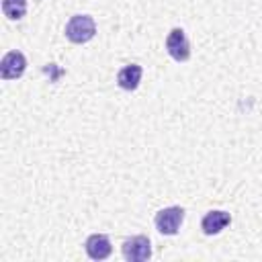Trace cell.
<instances>
[{"label":"cell","mask_w":262,"mask_h":262,"mask_svg":"<svg viewBox=\"0 0 262 262\" xmlns=\"http://www.w3.org/2000/svg\"><path fill=\"white\" fill-rule=\"evenodd\" d=\"M229 223H231V215H229L227 211L215 209V211L205 213V217H203V221H201V229H203L205 235H217V233L223 231Z\"/></svg>","instance_id":"obj_6"},{"label":"cell","mask_w":262,"mask_h":262,"mask_svg":"<svg viewBox=\"0 0 262 262\" xmlns=\"http://www.w3.org/2000/svg\"><path fill=\"white\" fill-rule=\"evenodd\" d=\"M182 221H184V209L178 207V205L160 209V211L156 213V217H154L156 229H158L162 235H174V233H178Z\"/></svg>","instance_id":"obj_2"},{"label":"cell","mask_w":262,"mask_h":262,"mask_svg":"<svg viewBox=\"0 0 262 262\" xmlns=\"http://www.w3.org/2000/svg\"><path fill=\"white\" fill-rule=\"evenodd\" d=\"M2 12L10 20H20L27 14V0H2Z\"/></svg>","instance_id":"obj_9"},{"label":"cell","mask_w":262,"mask_h":262,"mask_svg":"<svg viewBox=\"0 0 262 262\" xmlns=\"http://www.w3.org/2000/svg\"><path fill=\"white\" fill-rule=\"evenodd\" d=\"M121 252L127 262H145L151 258V242L147 235H131L123 242Z\"/></svg>","instance_id":"obj_3"},{"label":"cell","mask_w":262,"mask_h":262,"mask_svg":"<svg viewBox=\"0 0 262 262\" xmlns=\"http://www.w3.org/2000/svg\"><path fill=\"white\" fill-rule=\"evenodd\" d=\"M94 35H96V23L90 14H74L66 25V37L76 45L88 43Z\"/></svg>","instance_id":"obj_1"},{"label":"cell","mask_w":262,"mask_h":262,"mask_svg":"<svg viewBox=\"0 0 262 262\" xmlns=\"http://www.w3.org/2000/svg\"><path fill=\"white\" fill-rule=\"evenodd\" d=\"M84 248H86L88 258H92V260H104V258H108L111 252H113L111 239H108V235H104V233H92V235H88Z\"/></svg>","instance_id":"obj_7"},{"label":"cell","mask_w":262,"mask_h":262,"mask_svg":"<svg viewBox=\"0 0 262 262\" xmlns=\"http://www.w3.org/2000/svg\"><path fill=\"white\" fill-rule=\"evenodd\" d=\"M25 70H27V57L16 49L8 51L0 61L2 80H16V78H20L25 74Z\"/></svg>","instance_id":"obj_5"},{"label":"cell","mask_w":262,"mask_h":262,"mask_svg":"<svg viewBox=\"0 0 262 262\" xmlns=\"http://www.w3.org/2000/svg\"><path fill=\"white\" fill-rule=\"evenodd\" d=\"M166 51L174 61H186L190 57V43L180 27H174L166 37Z\"/></svg>","instance_id":"obj_4"},{"label":"cell","mask_w":262,"mask_h":262,"mask_svg":"<svg viewBox=\"0 0 262 262\" xmlns=\"http://www.w3.org/2000/svg\"><path fill=\"white\" fill-rule=\"evenodd\" d=\"M141 76H143V68L139 63H127L119 70L117 74V84L123 88V90H135L141 82Z\"/></svg>","instance_id":"obj_8"}]
</instances>
